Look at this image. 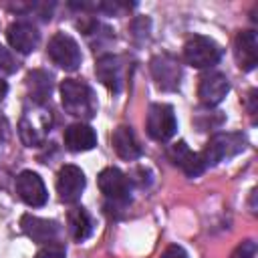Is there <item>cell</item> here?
I'll use <instances>...</instances> for the list:
<instances>
[{"mask_svg":"<svg viewBox=\"0 0 258 258\" xmlns=\"http://www.w3.org/2000/svg\"><path fill=\"white\" fill-rule=\"evenodd\" d=\"M246 149V137L242 133H218L214 135L202 151V159L206 167L226 161Z\"/></svg>","mask_w":258,"mask_h":258,"instance_id":"5b68a950","label":"cell"},{"mask_svg":"<svg viewBox=\"0 0 258 258\" xmlns=\"http://www.w3.org/2000/svg\"><path fill=\"white\" fill-rule=\"evenodd\" d=\"M183 58L194 69H210L220 62L222 58V46L204 34H194L183 44Z\"/></svg>","mask_w":258,"mask_h":258,"instance_id":"277c9868","label":"cell"},{"mask_svg":"<svg viewBox=\"0 0 258 258\" xmlns=\"http://www.w3.org/2000/svg\"><path fill=\"white\" fill-rule=\"evenodd\" d=\"M111 143L117 155L125 161H135L141 157V145L129 125H119L111 135Z\"/></svg>","mask_w":258,"mask_h":258,"instance_id":"ac0fdd59","label":"cell"},{"mask_svg":"<svg viewBox=\"0 0 258 258\" xmlns=\"http://www.w3.org/2000/svg\"><path fill=\"white\" fill-rule=\"evenodd\" d=\"M85 173L77 165H62L56 175V191L58 198L67 204L79 202L83 189H85Z\"/></svg>","mask_w":258,"mask_h":258,"instance_id":"30bf717a","label":"cell"},{"mask_svg":"<svg viewBox=\"0 0 258 258\" xmlns=\"http://www.w3.org/2000/svg\"><path fill=\"white\" fill-rule=\"evenodd\" d=\"M46 52H48V58L64 71H77L79 64H81V58H83L77 40L71 34H64V32H56L48 40Z\"/></svg>","mask_w":258,"mask_h":258,"instance_id":"8992f818","label":"cell"},{"mask_svg":"<svg viewBox=\"0 0 258 258\" xmlns=\"http://www.w3.org/2000/svg\"><path fill=\"white\" fill-rule=\"evenodd\" d=\"M151 75L161 91H175L181 81V64L173 54L161 52L151 58Z\"/></svg>","mask_w":258,"mask_h":258,"instance_id":"ba28073f","label":"cell"},{"mask_svg":"<svg viewBox=\"0 0 258 258\" xmlns=\"http://www.w3.org/2000/svg\"><path fill=\"white\" fill-rule=\"evenodd\" d=\"M6 38H8V42L14 50H18L22 54H28L38 46L40 34H38V30L32 22L18 20V22H12L6 28Z\"/></svg>","mask_w":258,"mask_h":258,"instance_id":"5bb4252c","label":"cell"},{"mask_svg":"<svg viewBox=\"0 0 258 258\" xmlns=\"http://www.w3.org/2000/svg\"><path fill=\"white\" fill-rule=\"evenodd\" d=\"M20 226H22V232L36 244H52L60 232V228L54 220L38 218L32 214H24L20 218Z\"/></svg>","mask_w":258,"mask_h":258,"instance_id":"7c38bea8","label":"cell"},{"mask_svg":"<svg viewBox=\"0 0 258 258\" xmlns=\"http://www.w3.org/2000/svg\"><path fill=\"white\" fill-rule=\"evenodd\" d=\"M36 105V103H34ZM50 131V111L36 105L34 111H24L18 123V135L26 147H40Z\"/></svg>","mask_w":258,"mask_h":258,"instance_id":"3957f363","label":"cell"},{"mask_svg":"<svg viewBox=\"0 0 258 258\" xmlns=\"http://www.w3.org/2000/svg\"><path fill=\"white\" fill-rule=\"evenodd\" d=\"M169 159L173 161V165H177L187 177H198L206 171V163L202 159V153H196L187 147L185 141H177L167 149Z\"/></svg>","mask_w":258,"mask_h":258,"instance_id":"4fadbf2b","label":"cell"},{"mask_svg":"<svg viewBox=\"0 0 258 258\" xmlns=\"http://www.w3.org/2000/svg\"><path fill=\"white\" fill-rule=\"evenodd\" d=\"M161 258H187V254H185V250L181 246L171 244V246L165 248V252L161 254Z\"/></svg>","mask_w":258,"mask_h":258,"instance_id":"cb8c5ba5","label":"cell"},{"mask_svg":"<svg viewBox=\"0 0 258 258\" xmlns=\"http://www.w3.org/2000/svg\"><path fill=\"white\" fill-rule=\"evenodd\" d=\"M230 93V81L222 73H208L200 79L198 97L206 107H216L224 101V97Z\"/></svg>","mask_w":258,"mask_h":258,"instance_id":"8fae6325","label":"cell"},{"mask_svg":"<svg viewBox=\"0 0 258 258\" xmlns=\"http://www.w3.org/2000/svg\"><path fill=\"white\" fill-rule=\"evenodd\" d=\"M6 93H8V85H6V81L0 79V103H2V99L6 97Z\"/></svg>","mask_w":258,"mask_h":258,"instance_id":"484cf974","label":"cell"},{"mask_svg":"<svg viewBox=\"0 0 258 258\" xmlns=\"http://www.w3.org/2000/svg\"><path fill=\"white\" fill-rule=\"evenodd\" d=\"M234 56L242 71H252L258 64V34L254 30H240L236 34Z\"/></svg>","mask_w":258,"mask_h":258,"instance_id":"9a60e30c","label":"cell"},{"mask_svg":"<svg viewBox=\"0 0 258 258\" xmlns=\"http://www.w3.org/2000/svg\"><path fill=\"white\" fill-rule=\"evenodd\" d=\"M147 133L155 141H169L177 131V119L173 107L167 103H153L147 113Z\"/></svg>","mask_w":258,"mask_h":258,"instance_id":"52a82bcc","label":"cell"},{"mask_svg":"<svg viewBox=\"0 0 258 258\" xmlns=\"http://www.w3.org/2000/svg\"><path fill=\"white\" fill-rule=\"evenodd\" d=\"M18 67H20V62L10 52V48H6V46L0 44V79L2 77H8V75H14L18 71Z\"/></svg>","mask_w":258,"mask_h":258,"instance_id":"44dd1931","label":"cell"},{"mask_svg":"<svg viewBox=\"0 0 258 258\" xmlns=\"http://www.w3.org/2000/svg\"><path fill=\"white\" fill-rule=\"evenodd\" d=\"M99 189L105 196V210H123L131 204V177L117 167H105L97 177Z\"/></svg>","mask_w":258,"mask_h":258,"instance_id":"7a4b0ae2","label":"cell"},{"mask_svg":"<svg viewBox=\"0 0 258 258\" xmlns=\"http://www.w3.org/2000/svg\"><path fill=\"white\" fill-rule=\"evenodd\" d=\"M60 103L73 117L93 119L97 115V97L93 89L79 79H64L60 83Z\"/></svg>","mask_w":258,"mask_h":258,"instance_id":"6da1fadb","label":"cell"},{"mask_svg":"<svg viewBox=\"0 0 258 258\" xmlns=\"http://www.w3.org/2000/svg\"><path fill=\"white\" fill-rule=\"evenodd\" d=\"M256 256V242L254 240H244L242 244L236 246L230 258H254Z\"/></svg>","mask_w":258,"mask_h":258,"instance_id":"7402d4cb","label":"cell"},{"mask_svg":"<svg viewBox=\"0 0 258 258\" xmlns=\"http://www.w3.org/2000/svg\"><path fill=\"white\" fill-rule=\"evenodd\" d=\"M16 194L30 208H40L48 200V191L44 187L42 177L30 169H24L16 175Z\"/></svg>","mask_w":258,"mask_h":258,"instance_id":"9c48e42d","label":"cell"},{"mask_svg":"<svg viewBox=\"0 0 258 258\" xmlns=\"http://www.w3.org/2000/svg\"><path fill=\"white\" fill-rule=\"evenodd\" d=\"M64 145L69 151H75V153H81V151H89L97 145V133L93 131L91 125L79 121V123H73L64 129Z\"/></svg>","mask_w":258,"mask_h":258,"instance_id":"e0dca14e","label":"cell"},{"mask_svg":"<svg viewBox=\"0 0 258 258\" xmlns=\"http://www.w3.org/2000/svg\"><path fill=\"white\" fill-rule=\"evenodd\" d=\"M248 111L250 115H256V89H252L248 95Z\"/></svg>","mask_w":258,"mask_h":258,"instance_id":"d4e9b609","label":"cell"},{"mask_svg":"<svg viewBox=\"0 0 258 258\" xmlns=\"http://www.w3.org/2000/svg\"><path fill=\"white\" fill-rule=\"evenodd\" d=\"M95 75L111 93L121 91V87H123V64H121L119 56L101 54L97 58V64H95Z\"/></svg>","mask_w":258,"mask_h":258,"instance_id":"2e32d148","label":"cell"},{"mask_svg":"<svg viewBox=\"0 0 258 258\" xmlns=\"http://www.w3.org/2000/svg\"><path fill=\"white\" fill-rule=\"evenodd\" d=\"M67 224H69V232H71L75 242H83L93 234V220L85 208L77 206V208L69 210Z\"/></svg>","mask_w":258,"mask_h":258,"instance_id":"ffe728a7","label":"cell"},{"mask_svg":"<svg viewBox=\"0 0 258 258\" xmlns=\"http://www.w3.org/2000/svg\"><path fill=\"white\" fill-rule=\"evenodd\" d=\"M34 258H67V254L60 244L52 242V244H44V248H40Z\"/></svg>","mask_w":258,"mask_h":258,"instance_id":"603a6c76","label":"cell"},{"mask_svg":"<svg viewBox=\"0 0 258 258\" xmlns=\"http://www.w3.org/2000/svg\"><path fill=\"white\" fill-rule=\"evenodd\" d=\"M26 87H28L30 99L36 105H42L46 101V97L50 95V91H52V77L42 69L30 71L28 77H26Z\"/></svg>","mask_w":258,"mask_h":258,"instance_id":"d6986e66","label":"cell"}]
</instances>
